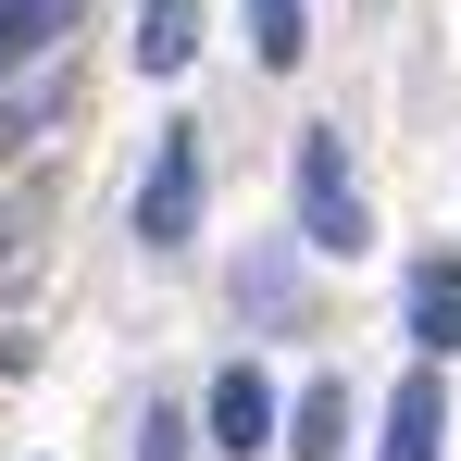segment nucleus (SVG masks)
I'll list each match as a JSON object with an SVG mask.
<instances>
[{
  "mask_svg": "<svg viewBox=\"0 0 461 461\" xmlns=\"http://www.w3.org/2000/svg\"><path fill=\"white\" fill-rule=\"evenodd\" d=\"M249 50H262V63L287 76V63L312 50V13H300V0H249Z\"/></svg>",
  "mask_w": 461,
  "mask_h": 461,
  "instance_id": "1a4fd4ad",
  "label": "nucleus"
},
{
  "mask_svg": "<svg viewBox=\"0 0 461 461\" xmlns=\"http://www.w3.org/2000/svg\"><path fill=\"white\" fill-rule=\"evenodd\" d=\"M212 449H225V461H262V449H275V386L249 375V362L212 375Z\"/></svg>",
  "mask_w": 461,
  "mask_h": 461,
  "instance_id": "7ed1b4c3",
  "label": "nucleus"
},
{
  "mask_svg": "<svg viewBox=\"0 0 461 461\" xmlns=\"http://www.w3.org/2000/svg\"><path fill=\"white\" fill-rule=\"evenodd\" d=\"M13 237H25V212H13V200H0V249H13Z\"/></svg>",
  "mask_w": 461,
  "mask_h": 461,
  "instance_id": "9b49d317",
  "label": "nucleus"
},
{
  "mask_svg": "<svg viewBox=\"0 0 461 461\" xmlns=\"http://www.w3.org/2000/svg\"><path fill=\"white\" fill-rule=\"evenodd\" d=\"M87 0H0V76H25V63H50L63 38H76Z\"/></svg>",
  "mask_w": 461,
  "mask_h": 461,
  "instance_id": "20e7f679",
  "label": "nucleus"
},
{
  "mask_svg": "<svg viewBox=\"0 0 461 461\" xmlns=\"http://www.w3.org/2000/svg\"><path fill=\"white\" fill-rule=\"evenodd\" d=\"M187 225H200V125H162L150 187H138V237L150 249H187Z\"/></svg>",
  "mask_w": 461,
  "mask_h": 461,
  "instance_id": "f03ea898",
  "label": "nucleus"
},
{
  "mask_svg": "<svg viewBox=\"0 0 461 461\" xmlns=\"http://www.w3.org/2000/svg\"><path fill=\"white\" fill-rule=\"evenodd\" d=\"M411 349H461V262H411Z\"/></svg>",
  "mask_w": 461,
  "mask_h": 461,
  "instance_id": "39448f33",
  "label": "nucleus"
},
{
  "mask_svg": "<svg viewBox=\"0 0 461 461\" xmlns=\"http://www.w3.org/2000/svg\"><path fill=\"white\" fill-rule=\"evenodd\" d=\"M287 187H300V237L324 262H362V249H375V212H362V187H349V138H337V125H300Z\"/></svg>",
  "mask_w": 461,
  "mask_h": 461,
  "instance_id": "f257e3e1",
  "label": "nucleus"
},
{
  "mask_svg": "<svg viewBox=\"0 0 461 461\" xmlns=\"http://www.w3.org/2000/svg\"><path fill=\"white\" fill-rule=\"evenodd\" d=\"M138 461H187V411H150L138 424Z\"/></svg>",
  "mask_w": 461,
  "mask_h": 461,
  "instance_id": "9d476101",
  "label": "nucleus"
},
{
  "mask_svg": "<svg viewBox=\"0 0 461 461\" xmlns=\"http://www.w3.org/2000/svg\"><path fill=\"white\" fill-rule=\"evenodd\" d=\"M337 424H349V399L312 375V386H300V411H287V449H300V461H337Z\"/></svg>",
  "mask_w": 461,
  "mask_h": 461,
  "instance_id": "6e6552de",
  "label": "nucleus"
},
{
  "mask_svg": "<svg viewBox=\"0 0 461 461\" xmlns=\"http://www.w3.org/2000/svg\"><path fill=\"white\" fill-rule=\"evenodd\" d=\"M200 50V0H138V76H187Z\"/></svg>",
  "mask_w": 461,
  "mask_h": 461,
  "instance_id": "423d86ee",
  "label": "nucleus"
},
{
  "mask_svg": "<svg viewBox=\"0 0 461 461\" xmlns=\"http://www.w3.org/2000/svg\"><path fill=\"white\" fill-rule=\"evenodd\" d=\"M437 437H449V411H437V386L411 375V386H399V411H386V449H375V461H437Z\"/></svg>",
  "mask_w": 461,
  "mask_h": 461,
  "instance_id": "0eeeda50",
  "label": "nucleus"
}]
</instances>
